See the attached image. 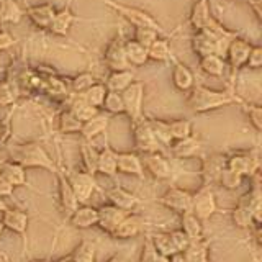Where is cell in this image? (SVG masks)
Wrapping results in <instances>:
<instances>
[{
	"label": "cell",
	"instance_id": "3",
	"mask_svg": "<svg viewBox=\"0 0 262 262\" xmlns=\"http://www.w3.org/2000/svg\"><path fill=\"white\" fill-rule=\"evenodd\" d=\"M188 21H190L192 28L195 31L196 30H207V31L215 33V35H218V36H228V38L236 36L234 31L226 30L223 25L218 23L215 18H213L208 0H195L190 16H188Z\"/></svg>",
	"mask_w": 262,
	"mask_h": 262
},
{
	"label": "cell",
	"instance_id": "32",
	"mask_svg": "<svg viewBox=\"0 0 262 262\" xmlns=\"http://www.w3.org/2000/svg\"><path fill=\"white\" fill-rule=\"evenodd\" d=\"M20 97V85L13 79H4L0 82V106L15 105Z\"/></svg>",
	"mask_w": 262,
	"mask_h": 262
},
{
	"label": "cell",
	"instance_id": "7",
	"mask_svg": "<svg viewBox=\"0 0 262 262\" xmlns=\"http://www.w3.org/2000/svg\"><path fill=\"white\" fill-rule=\"evenodd\" d=\"M226 169L236 172L241 177H252L259 172V154L256 151L234 152L226 159Z\"/></svg>",
	"mask_w": 262,
	"mask_h": 262
},
{
	"label": "cell",
	"instance_id": "35",
	"mask_svg": "<svg viewBox=\"0 0 262 262\" xmlns=\"http://www.w3.org/2000/svg\"><path fill=\"white\" fill-rule=\"evenodd\" d=\"M200 68L205 74H208V76L220 77V76H223L225 68H226L225 57L216 56V54L200 57Z\"/></svg>",
	"mask_w": 262,
	"mask_h": 262
},
{
	"label": "cell",
	"instance_id": "29",
	"mask_svg": "<svg viewBox=\"0 0 262 262\" xmlns=\"http://www.w3.org/2000/svg\"><path fill=\"white\" fill-rule=\"evenodd\" d=\"M108 199L112 202V205H115V207H118L121 210L125 211H129L133 210L136 205L139 203V199L136 195H133L131 192L125 190V188L121 187H113L108 190Z\"/></svg>",
	"mask_w": 262,
	"mask_h": 262
},
{
	"label": "cell",
	"instance_id": "18",
	"mask_svg": "<svg viewBox=\"0 0 262 262\" xmlns=\"http://www.w3.org/2000/svg\"><path fill=\"white\" fill-rule=\"evenodd\" d=\"M174 61V68H172V80H174V85L182 90V92H187L195 85V77L193 72L187 68L184 62H180L179 59H176L174 56L170 57Z\"/></svg>",
	"mask_w": 262,
	"mask_h": 262
},
{
	"label": "cell",
	"instance_id": "47",
	"mask_svg": "<svg viewBox=\"0 0 262 262\" xmlns=\"http://www.w3.org/2000/svg\"><path fill=\"white\" fill-rule=\"evenodd\" d=\"M243 182V177L239 174H236V172L229 170V169H223L220 176V184L223 185L225 188H229V190H233V188H237Z\"/></svg>",
	"mask_w": 262,
	"mask_h": 262
},
{
	"label": "cell",
	"instance_id": "22",
	"mask_svg": "<svg viewBox=\"0 0 262 262\" xmlns=\"http://www.w3.org/2000/svg\"><path fill=\"white\" fill-rule=\"evenodd\" d=\"M69 220L74 228H79V229L92 228L98 223V210L94 207H89V205L77 207V210L69 216Z\"/></svg>",
	"mask_w": 262,
	"mask_h": 262
},
{
	"label": "cell",
	"instance_id": "21",
	"mask_svg": "<svg viewBox=\"0 0 262 262\" xmlns=\"http://www.w3.org/2000/svg\"><path fill=\"white\" fill-rule=\"evenodd\" d=\"M108 123H110V118L106 117V115L98 113L97 117H94V118H90V120L82 123V128H80L79 133L82 135V138H84V141L92 143L94 138H97L98 135L105 133L106 128H108Z\"/></svg>",
	"mask_w": 262,
	"mask_h": 262
},
{
	"label": "cell",
	"instance_id": "59",
	"mask_svg": "<svg viewBox=\"0 0 262 262\" xmlns=\"http://www.w3.org/2000/svg\"><path fill=\"white\" fill-rule=\"evenodd\" d=\"M4 229H5V226H4V223L0 221V236H2V233H4Z\"/></svg>",
	"mask_w": 262,
	"mask_h": 262
},
{
	"label": "cell",
	"instance_id": "13",
	"mask_svg": "<svg viewBox=\"0 0 262 262\" xmlns=\"http://www.w3.org/2000/svg\"><path fill=\"white\" fill-rule=\"evenodd\" d=\"M56 12L57 10L54 8L53 4H39V5L28 7L27 10H25V15L28 16L35 27L49 30V27H51V23L54 20Z\"/></svg>",
	"mask_w": 262,
	"mask_h": 262
},
{
	"label": "cell",
	"instance_id": "23",
	"mask_svg": "<svg viewBox=\"0 0 262 262\" xmlns=\"http://www.w3.org/2000/svg\"><path fill=\"white\" fill-rule=\"evenodd\" d=\"M74 21H76V15H74V12L71 10V5L68 4L62 10L56 12L54 20L51 23V27H49V31L56 36H66Z\"/></svg>",
	"mask_w": 262,
	"mask_h": 262
},
{
	"label": "cell",
	"instance_id": "42",
	"mask_svg": "<svg viewBox=\"0 0 262 262\" xmlns=\"http://www.w3.org/2000/svg\"><path fill=\"white\" fill-rule=\"evenodd\" d=\"M72 262H95V244L89 239L82 241L72 254Z\"/></svg>",
	"mask_w": 262,
	"mask_h": 262
},
{
	"label": "cell",
	"instance_id": "20",
	"mask_svg": "<svg viewBox=\"0 0 262 262\" xmlns=\"http://www.w3.org/2000/svg\"><path fill=\"white\" fill-rule=\"evenodd\" d=\"M143 229V220L135 215H126L120 223L117 225V228L113 229L112 236L117 237V239H128V237H133L136 234L141 233Z\"/></svg>",
	"mask_w": 262,
	"mask_h": 262
},
{
	"label": "cell",
	"instance_id": "46",
	"mask_svg": "<svg viewBox=\"0 0 262 262\" xmlns=\"http://www.w3.org/2000/svg\"><path fill=\"white\" fill-rule=\"evenodd\" d=\"M158 38H159V33L152 28H136V31H135V41L141 46H144L146 49L149 48Z\"/></svg>",
	"mask_w": 262,
	"mask_h": 262
},
{
	"label": "cell",
	"instance_id": "12",
	"mask_svg": "<svg viewBox=\"0 0 262 262\" xmlns=\"http://www.w3.org/2000/svg\"><path fill=\"white\" fill-rule=\"evenodd\" d=\"M105 62L108 64L112 71H125L129 69L125 54V41L121 36H117L110 41V45L105 49Z\"/></svg>",
	"mask_w": 262,
	"mask_h": 262
},
{
	"label": "cell",
	"instance_id": "17",
	"mask_svg": "<svg viewBox=\"0 0 262 262\" xmlns=\"http://www.w3.org/2000/svg\"><path fill=\"white\" fill-rule=\"evenodd\" d=\"M57 177H59V200H61V208H62V213L66 216H71L74 211L77 210L79 207V202L76 199V195L72 192V187L69 184L68 177L61 172H57Z\"/></svg>",
	"mask_w": 262,
	"mask_h": 262
},
{
	"label": "cell",
	"instance_id": "60",
	"mask_svg": "<svg viewBox=\"0 0 262 262\" xmlns=\"http://www.w3.org/2000/svg\"><path fill=\"white\" fill-rule=\"evenodd\" d=\"M57 262H72V259L68 257V259H61V260H57Z\"/></svg>",
	"mask_w": 262,
	"mask_h": 262
},
{
	"label": "cell",
	"instance_id": "40",
	"mask_svg": "<svg viewBox=\"0 0 262 262\" xmlns=\"http://www.w3.org/2000/svg\"><path fill=\"white\" fill-rule=\"evenodd\" d=\"M80 152H82V161H84L85 172H89L90 176H95L97 174L98 152L95 151V147L92 146V143H90V141H84V143H82Z\"/></svg>",
	"mask_w": 262,
	"mask_h": 262
},
{
	"label": "cell",
	"instance_id": "39",
	"mask_svg": "<svg viewBox=\"0 0 262 262\" xmlns=\"http://www.w3.org/2000/svg\"><path fill=\"white\" fill-rule=\"evenodd\" d=\"M147 123H149L151 131L154 138L158 139V143L162 144H172L174 139L170 136V129H169V121H162L158 118H147Z\"/></svg>",
	"mask_w": 262,
	"mask_h": 262
},
{
	"label": "cell",
	"instance_id": "49",
	"mask_svg": "<svg viewBox=\"0 0 262 262\" xmlns=\"http://www.w3.org/2000/svg\"><path fill=\"white\" fill-rule=\"evenodd\" d=\"M246 113L249 115V120L252 123V126L256 128V131H260L262 128V108L259 105H252V103H243Z\"/></svg>",
	"mask_w": 262,
	"mask_h": 262
},
{
	"label": "cell",
	"instance_id": "16",
	"mask_svg": "<svg viewBox=\"0 0 262 262\" xmlns=\"http://www.w3.org/2000/svg\"><path fill=\"white\" fill-rule=\"evenodd\" d=\"M97 210H98V223L97 225L110 234L113 233V229L117 228L120 221L128 215V211L115 207V205H105V207L97 208Z\"/></svg>",
	"mask_w": 262,
	"mask_h": 262
},
{
	"label": "cell",
	"instance_id": "44",
	"mask_svg": "<svg viewBox=\"0 0 262 262\" xmlns=\"http://www.w3.org/2000/svg\"><path fill=\"white\" fill-rule=\"evenodd\" d=\"M169 129H170V136L174 141L192 136V123L188 120H182V118L172 120L169 121Z\"/></svg>",
	"mask_w": 262,
	"mask_h": 262
},
{
	"label": "cell",
	"instance_id": "37",
	"mask_svg": "<svg viewBox=\"0 0 262 262\" xmlns=\"http://www.w3.org/2000/svg\"><path fill=\"white\" fill-rule=\"evenodd\" d=\"M82 128V121L76 118L69 108H66L64 112L59 113V118H57V129L59 133H79Z\"/></svg>",
	"mask_w": 262,
	"mask_h": 262
},
{
	"label": "cell",
	"instance_id": "11",
	"mask_svg": "<svg viewBox=\"0 0 262 262\" xmlns=\"http://www.w3.org/2000/svg\"><path fill=\"white\" fill-rule=\"evenodd\" d=\"M69 180V184L72 187V192L76 195V199L79 203H87L92 196L94 190H95V179L94 176H90L89 172L82 170V172H76L72 174Z\"/></svg>",
	"mask_w": 262,
	"mask_h": 262
},
{
	"label": "cell",
	"instance_id": "27",
	"mask_svg": "<svg viewBox=\"0 0 262 262\" xmlns=\"http://www.w3.org/2000/svg\"><path fill=\"white\" fill-rule=\"evenodd\" d=\"M226 167V161L221 156H211L203 162V177H205V185H213L220 184V176L223 169Z\"/></svg>",
	"mask_w": 262,
	"mask_h": 262
},
{
	"label": "cell",
	"instance_id": "58",
	"mask_svg": "<svg viewBox=\"0 0 262 262\" xmlns=\"http://www.w3.org/2000/svg\"><path fill=\"white\" fill-rule=\"evenodd\" d=\"M2 139H4V125L0 123V141H2Z\"/></svg>",
	"mask_w": 262,
	"mask_h": 262
},
{
	"label": "cell",
	"instance_id": "15",
	"mask_svg": "<svg viewBox=\"0 0 262 262\" xmlns=\"http://www.w3.org/2000/svg\"><path fill=\"white\" fill-rule=\"evenodd\" d=\"M2 213H4V220H2L4 226L10 229V231L20 234L23 237V241H27V229H28L27 213L21 210H13V208H7Z\"/></svg>",
	"mask_w": 262,
	"mask_h": 262
},
{
	"label": "cell",
	"instance_id": "43",
	"mask_svg": "<svg viewBox=\"0 0 262 262\" xmlns=\"http://www.w3.org/2000/svg\"><path fill=\"white\" fill-rule=\"evenodd\" d=\"M95 84V77L92 76L90 72H84V74H79V76L74 77L69 82V92L71 94H84L87 89H90Z\"/></svg>",
	"mask_w": 262,
	"mask_h": 262
},
{
	"label": "cell",
	"instance_id": "52",
	"mask_svg": "<svg viewBox=\"0 0 262 262\" xmlns=\"http://www.w3.org/2000/svg\"><path fill=\"white\" fill-rule=\"evenodd\" d=\"M16 43V39L8 31H0V51H7Z\"/></svg>",
	"mask_w": 262,
	"mask_h": 262
},
{
	"label": "cell",
	"instance_id": "36",
	"mask_svg": "<svg viewBox=\"0 0 262 262\" xmlns=\"http://www.w3.org/2000/svg\"><path fill=\"white\" fill-rule=\"evenodd\" d=\"M182 231L185 233V236L190 241L203 237L202 236V233H203L202 221L196 218L192 211H187V213H184V215H182Z\"/></svg>",
	"mask_w": 262,
	"mask_h": 262
},
{
	"label": "cell",
	"instance_id": "10",
	"mask_svg": "<svg viewBox=\"0 0 262 262\" xmlns=\"http://www.w3.org/2000/svg\"><path fill=\"white\" fill-rule=\"evenodd\" d=\"M159 203L166 208H170L180 213V215H184L187 211H192V193H188L187 190H182L179 187H170L159 199Z\"/></svg>",
	"mask_w": 262,
	"mask_h": 262
},
{
	"label": "cell",
	"instance_id": "54",
	"mask_svg": "<svg viewBox=\"0 0 262 262\" xmlns=\"http://www.w3.org/2000/svg\"><path fill=\"white\" fill-rule=\"evenodd\" d=\"M170 262H184L182 254L177 252V254H174V256H170Z\"/></svg>",
	"mask_w": 262,
	"mask_h": 262
},
{
	"label": "cell",
	"instance_id": "30",
	"mask_svg": "<svg viewBox=\"0 0 262 262\" xmlns=\"http://www.w3.org/2000/svg\"><path fill=\"white\" fill-rule=\"evenodd\" d=\"M131 82H135V72L131 69L125 71H112L108 79H106V90L108 92H123Z\"/></svg>",
	"mask_w": 262,
	"mask_h": 262
},
{
	"label": "cell",
	"instance_id": "38",
	"mask_svg": "<svg viewBox=\"0 0 262 262\" xmlns=\"http://www.w3.org/2000/svg\"><path fill=\"white\" fill-rule=\"evenodd\" d=\"M151 239L156 246V249H158L159 256L170 257L179 252L174 241H172V237H170V233H158V234L151 236Z\"/></svg>",
	"mask_w": 262,
	"mask_h": 262
},
{
	"label": "cell",
	"instance_id": "1",
	"mask_svg": "<svg viewBox=\"0 0 262 262\" xmlns=\"http://www.w3.org/2000/svg\"><path fill=\"white\" fill-rule=\"evenodd\" d=\"M190 95L187 98L188 108L193 113H207L218 110L221 106H229L234 103L243 105L244 100L234 94L233 89L229 90H213L205 85H193Z\"/></svg>",
	"mask_w": 262,
	"mask_h": 262
},
{
	"label": "cell",
	"instance_id": "2",
	"mask_svg": "<svg viewBox=\"0 0 262 262\" xmlns=\"http://www.w3.org/2000/svg\"><path fill=\"white\" fill-rule=\"evenodd\" d=\"M8 154H10L12 161L20 164L23 169L41 167V169H46L49 172H53V174H57V172H59V169H57L53 158L46 152V149L38 141L8 146Z\"/></svg>",
	"mask_w": 262,
	"mask_h": 262
},
{
	"label": "cell",
	"instance_id": "33",
	"mask_svg": "<svg viewBox=\"0 0 262 262\" xmlns=\"http://www.w3.org/2000/svg\"><path fill=\"white\" fill-rule=\"evenodd\" d=\"M125 54H126V61L129 66H144L149 57H147V49L136 43L135 39L125 41Z\"/></svg>",
	"mask_w": 262,
	"mask_h": 262
},
{
	"label": "cell",
	"instance_id": "41",
	"mask_svg": "<svg viewBox=\"0 0 262 262\" xmlns=\"http://www.w3.org/2000/svg\"><path fill=\"white\" fill-rule=\"evenodd\" d=\"M106 87L105 84H98V82H95V84L87 89L84 94H80L82 97H84V100L89 103V105H92L95 106V108H102V103H103V98L106 95Z\"/></svg>",
	"mask_w": 262,
	"mask_h": 262
},
{
	"label": "cell",
	"instance_id": "55",
	"mask_svg": "<svg viewBox=\"0 0 262 262\" xmlns=\"http://www.w3.org/2000/svg\"><path fill=\"white\" fill-rule=\"evenodd\" d=\"M108 262H126V260L123 259L121 256H113V257H112V259H110Z\"/></svg>",
	"mask_w": 262,
	"mask_h": 262
},
{
	"label": "cell",
	"instance_id": "31",
	"mask_svg": "<svg viewBox=\"0 0 262 262\" xmlns=\"http://www.w3.org/2000/svg\"><path fill=\"white\" fill-rule=\"evenodd\" d=\"M25 15V10L16 0H0V25L18 23Z\"/></svg>",
	"mask_w": 262,
	"mask_h": 262
},
{
	"label": "cell",
	"instance_id": "45",
	"mask_svg": "<svg viewBox=\"0 0 262 262\" xmlns=\"http://www.w3.org/2000/svg\"><path fill=\"white\" fill-rule=\"evenodd\" d=\"M102 108H105L108 113L113 115H120V113H125V105H123V98L120 92H106L105 98H103V103H102Z\"/></svg>",
	"mask_w": 262,
	"mask_h": 262
},
{
	"label": "cell",
	"instance_id": "14",
	"mask_svg": "<svg viewBox=\"0 0 262 262\" xmlns=\"http://www.w3.org/2000/svg\"><path fill=\"white\" fill-rule=\"evenodd\" d=\"M144 166L146 169L151 172V174L156 179H169L172 176V169H170V164L169 161L164 158V156L156 151V152H144Z\"/></svg>",
	"mask_w": 262,
	"mask_h": 262
},
{
	"label": "cell",
	"instance_id": "34",
	"mask_svg": "<svg viewBox=\"0 0 262 262\" xmlns=\"http://www.w3.org/2000/svg\"><path fill=\"white\" fill-rule=\"evenodd\" d=\"M147 57L151 61L156 62H166L172 57V51H170V45L166 38H158L154 43L147 48Z\"/></svg>",
	"mask_w": 262,
	"mask_h": 262
},
{
	"label": "cell",
	"instance_id": "19",
	"mask_svg": "<svg viewBox=\"0 0 262 262\" xmlns=\"http://www.w3.org/2000/svg\"><path fill=\"white\" fill-rule=\"evenodd\" d=\"M117 170L138 177L144 176L143 161L133 152H117Z\"/></svg>",
	"mask_w": 262,
	"mask_h": 262
},
{
	"label": "cell",
	"instance_id": "5",
	"mask_svg": "<svg viewBox=\"0 0 262 262\" xmlns=\"http://www.w3.org/2000/svg\"><path fill=\"white\" fill-rule=\"evenodd\" d=\"M121 98L125 105V113L129 117L131 123L143 118V103H144V84L139 80L131 82V84L123 90Z\"/></svg>",
	"mask_w": 262,
	"mask_h": 262
},
{
	"label": "cell",
	"instance_id": "51",
	"mask_svg": "<svg viewBox=\"0 0 262 262\" xmlns=\"http://www.w3.org/2000/svg\"><path fill=\"white\" fill-rule=\"evenodd\" d=\"M170 237H172V241H174V244H176V248H177V251L179 252H182L185 248H187V244H188V237L185 236V233L182 231V229H177V231H172L170 233Z\"/></svg>",
	"mask_w": 262,
	"mask_h": 262
},
{
	"label": "cell",
	"instance_id": "61",
	"mask_svg": "<svg viewBox=\"0 0 262 262\" xmlns=\"http://www.w3.org/2000/svg\"><path fill=\"white\" fill-rule=\"evenodd\" d=\"M33 262H49V260H33Z\"/></svg>",
	"mask_w": 262,
	"mask_h": 262
},
{
	"label": "cell",
	"instance_id": "8",
	"mask_svg": "<svg viewBox=\"0 0 262 262\" xmlns=\"http://www.w3.org/2000/svg\"><path fill=\"white\" fill-rule=\"evenodd\" d=\"M133 126V135H135V144L141 152H156L159 151V143L158 139L154 138L147 118L143 117L138 121L131 123Z\"/></svg>",
	"mask_w": 262,
	"mask_h": 262
},
{
	"label": "cell",
	"instance_id": "26",
	"mask_svg": "<svg viewBox=\"0 0 262 262\" xmlns=\"http://www.w3.org/2000/svg\"><path fill=\"white\" fill-rule=\"evenodd\" d=\"M97 172L103 176L115 177L117 176V152H115L108 143H105V147L98 152L97 159Z\"/></svg>",
	"mask_w": 262,
	"mask_h": 262
},
{
	"label": "cell",
	"instance_id": "9",
	"mask_svg": "<svg viewBox=\"0 0 262 262\" xmlns=\"http://www.w3.org/2000/svg\"><path fill=\"white\" fill-rule=\"evenodd\" d=\"M251 48H252V45L249 41H246L244 38H237V36L234 39H231V43L228 45L225 56L228 57V64H229V68H231L233 77H234V74H237V71L246 66Z\"/></svg>",
	"mask_w": 262,
	"mask_h": 262
},
{
	"label": "cell",
	"instance_id": "57",
	"mask_svg": "<svg viewBox=\"0 0 262 262\" xmlns=\"http://www.w3.org/2000/svg\"><path fill=\"white\" fill-rule=\"evenodd\" d=\"M158 262H170V257H166V256H159Z\"/></svg>",
	"mask_w": 262,
	"mask_h": 262
},
{
	"label": "cell",
	"instance_id": "62",
	"mask_svg": "<svg viewBox=\"0 0 262 262\" xmlns=\"http://www.w3.org/2000/svg\"><path fill=\"white\" fill-rule=\"evenodd\" d=\"M0 27H2V25H0Z\"/></svg>",
	"mask_w": 262,
	"mask_h": 262
},
{
	"label": "cell",
	"instance_id": "53",
	"mask_svg": "<svg viewBox=\"0 0 262 262\" xmlns=\"http://www.w3.org/2000/svg\"><path fill=\"white\" fill-rule=\"evenodd\" d=\"M13 185L8 182V180H5L4 177H2V174H0V196H10L12 193H13Z\"/></svg>",
	"mask_w": 262,
	"mask_h": 262
},
{
	"label": "cell",
	"instance_id": "56",
	"mask_svg": "<svg viewBox=\"0 0 262 262\" xmlns=\"http://www.w3.org/2000/svg\"><path fill=\"white\" fill-rule=\"evenodd\" d=\"M7 208H8V207L5 205L4 199H2V196H0V211H4V210H7Z\"/></svg>",
	"mask_w": 262,
	"mask_h": 262
},
{
	"label": "cell",
	"instance_id": "24",
	"mask_svg": "<svg viewBox=\"0 0 262 262\" xmlns=\"http://www.w3.org/2000/svg\"><path fill=\"white\" fill-rule=\"evenodd\" d=\"M200 147H202V143H200L199 138L188 136L184 139H177V141L172 144L170 152L177 159H187V158H192V156L199 154Z\"/></svg>",
	"mask_w": 262,
	"mask_h": 262
},
{
	"label": "cell",
	"instance_id": "25",
	"mask_svg": "<svg viewBox=\"0 0 262 262\" xmlns=\"http://www.w3.org/2000/svg\"><path fill=\"white\" fill-rule=\"evenodd\" d=\"M180 254L184 262H208V241L203 237L188 241L187 248Z\"/></svg>",
	"mask_w": 262,
	"mask_h": 262
},
{
	"label": "cell",
	"instance_id": "48",
	"mask_svg": "<svg viewBox=\"0 0 262 262\" xmlns=\"http://www.w3.org/2000/svg\"><path fill=\"white\" fill-rule=\"evenodd\" d=\"M158 259H159V252L156 249L151 236H146L144 244H143V251H141V260L139 262H158Z\"/></svg>",
	"mask_w": 262,
	"mask_h": 262
},
{
	"label": "cell",
	"instance_id": "28",
	"mask_svg": "<svg viewBox=\"0 0 262 262\" xmlns=\"http://www.w3.org/2000/svg\"><path fill=\"white\" fill-rule=\"evenodd\" d=\"M0 174L5 180H8L13 187H23L27 184V172L13 161H5L0 164Z\"/></svg>",
	"mask_w": 262,
	"mask_h": 262
},
{
	"label": "cell",
	"instance_id": "6",
	"mask_svg": "<svg viewBox=\"0 0 262 262\" xmlns=\"http://www.w3.org/2000/svg\"><path fill=\"white\" fill-rule=\"evenodd\" d=\"M218 211L215 193L210 185H203L200 190L192 195V213L200 221L210 220Z\"/></svg>",
	"mask_w": 262,
	"mask_h": 262
},
{
	"label": "cell",
	"instance_id": "50",
	"mask_svg": "<svg viewBox=\"0 0 262 262\" xmlns=\"http://www.w3.org/2000/svg\"><path fill=\"white\" fill-rule=\"evenodd\" d=\"M246 66L251 69H259L262 66V48L260 46H252L249 56H248V61H246Z\"/></svg>",
	"mask_w": 262,
	"mask_h": 262
},
{
	"label": "cell",
	"instance_id": "4",
	"mask_svg": "<svg viewBox=\"0 0 262 262\" xmlns=\"http://www.w3.org/2000/svg\"><path fill=\"white\" fill-rule=\"evenodd\" d=\"M102 2L106 7H110L112 10L117 12L121 18H125L128 23L133 25L135 28H152L158 31L159 35H166V30L158 23V20L152 18L149 13L141 10V8L121 4V2H117V0H102Z\"/></svg>",
	"mask_w": 262,
	"mask_h": 262
}]
</instances>
